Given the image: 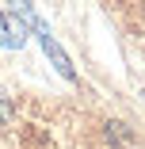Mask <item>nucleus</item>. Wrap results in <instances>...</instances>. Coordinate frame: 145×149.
<instances>
[{
    "label": "nucleus",
    "mask_w": 145,
    "mask_h": 149,
    "mask_svg": "<svg viewBox=\"0 0 145 149\" xmlns=\"http://www.w3.org/2000/svg\"><path fill=\"white\" fill-rule=\"evenodd\" d=\"M38 38H42V46H46V54L53 57V65L61 69V77H69V80H73V65H69V57L61 54V46H57V42H53V38H50L46 31H38Z\"/></svg>",
    "instance_id": "1"
},
{
    "label": "nucleus",
    "mask_w": 145,
    "mask_h": 149,
    "mask_svg": "<svg viewBox=\"0 0 145 149\" xmlns=\"http://www.w3.org/2000/svg\"><path fill=\"white\" fill-rule=\"evenodd\" d=\"M0 42H4V46H19V42H23L19 23H15V19H8V15H0Z\"/></svg>",
    "instance_id": "2"
},
{
    "label": "nucleus",
    "mask_w": 145,
    "mask_h": 149,
    "mask_svg": "<svg viewBox=\"0 0 145 149\" xmlns=\"http://www.w3.org/2000/svg\"><path fill=\"white\" fill-rule=\"evenodd\" d=\"M8 118V96H4V88H0V123Z\"/></svg>",
    "instance_id": "3"
}]
</instances>
